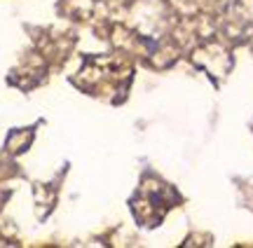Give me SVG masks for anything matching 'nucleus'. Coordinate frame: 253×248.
<instances>
[]
</instances>
